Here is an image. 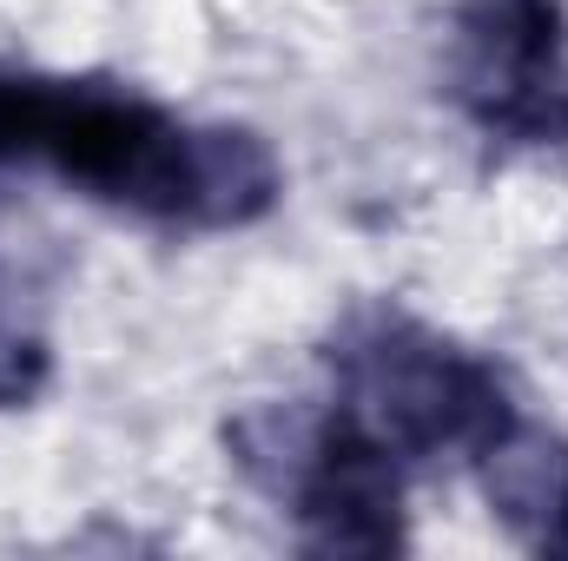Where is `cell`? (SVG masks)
<instances>
[{
	"label": "cell",
	"mask_w": 568,
	"mask_h": 561,
	"mask_svg": "<svg viewBox=\"0 0 568 561\" xmlns=\"http://www.w3.org/2000/svg\"><path fill=\"white\" fill-rule=\"evenodd\" d=\"M0 159L140 212L152 225L232 232L278 205V159L245 126H185L126 86L0 73Z\"/></svg>",
	"instance_id": "obj_1"
},
{
	"label": "cell",
	"mask_w": 568,
	"mask_h": 561,
	"mask_svg": "<svg viewBox=\"0 0 568 561\" xmlns=\"http://www.w3.org/2000/svg\"><path fill=\"white\" fill-rule=\"evenodd\" d=\"M337 370V410L377 436L397 462L404 456H443L463 449L476 456L503 422L516 417L496 370L449 337H436L417 317L371 310L337 330L331 350Z\"/></svg>",
	"instance_id": "obj_2"
},
{
	"label": "cell",
	"mask_w": 568,
	"mask_h": 561,
	"mask_svg": "<svg viewBox=\"0 0 568 561\" xmlns=\"http://www.w3.org/2000/svg\"><path fill=\"white\" fill-rule=\"evenodd\" d=\"M239 469L297 516L304 542L324 555H390L404 542V476L397 456L331 410L265 404L232 422Z\"/></svg>",
	"instance_id": "obj_3"
},
{
	"label": "cell",
	"mask_w": 568,
	"mask_h": 561,
	"mask_svg": "<svg viewBox=\"0 0 568 561\" xmlns=\"http://www.w3.org/2000/svg\"><path fill=\"white\" fill-rule=\"evenodd\" d=\"M456 93L483 126L562 133V7L556 0H469L456 13Z\"/></svg>",
	"instance_id": "obj_4"
},
{
	"label": "cell",
	"mask_w": 568,
	"mask_h": 561,
	"mask_svg": "<svg viewBox=\"0 0 568 561\" xmlns=\"http://www.w3.org/2000/svg\"><path fill=\"white\" fill-rule=\"evenodd\" d=\"M489 516L536 555H568V436L509 417L476 449Z\"/></svg>",
	"instance_id": "obj_5"
}]
</instances>
